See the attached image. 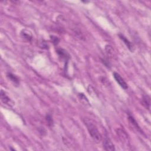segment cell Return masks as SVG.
Masks as SVG:
<instances>
[{"label":"cell","mask_w":151,"mask_h":151,"mask_svg":"<svg viewBox=\"0 0 151 151\" xmlns=\"http://www.w3.org/2000/svg\"><path fill=\"white\" fill-rule=\"evenodd\" d=\"M7 76L8 79L10 81H11L14 84L18 85L19 83H20V80H19L18 78L15 75L11 73H8L7 74Z\"/></svg>","instance_id":"cell-8"},{"label":"cell","mask_w":151,"mask_h":151,"mask_svg":"<svg viewBox=\"0 0 151 151\" xmlns=\"http://www.w3.org/2000/svg\"><path fill=\"white\" fill-rule=\"evenodd\" d=\"M1 100L4 104H5V105H8L9 106H11L14 105L13 102L9 98V97L7 95L6 93L3 90H1Z\"/></svg>","instance_id":"cell-4"},{"label":"cell","mask_w":151,"mask_h":151,"mask_svg":"<svg viewBox=\"0 0 151 151\" xmlns=\"http://www.w3.org/2000/svg\"><path fill=\"white\" fill-rule=\"evenodd\" d=\"M46 120H47V123H48L49 125L51 126L53 125V119H52L50 115H48L46 116Z\"/></svg>","instance_id":"cell-12"},{"label":"cell","mask_w":151,"mask_h":151,"mask_svg":"<svg viewBox=\"0 0 151 151\" xmlns=\"http://www.w3.org/2000/svg\"><path fill=\"white\" fill-rule=\"evenodd\" d=\"M103 145L104 149L106 150L113 151L115 150L114 145H113V144L112 142L110 139L108 137H105L104 138Z\"/></svg>","instance_id":"cell-3"},{"label":"cell","mask_w":151,"mask_h":151,"mask_svg":"<svg viewBox=\"0 0 151 151\" xmlns=\"http://www.w3.org/2000/svg\"><path fill=\"white\" fill-rule=\"evenodd\" d=\"M128 119H129V121L130 122V124L133 126L138 131H139L140 133H141V129L139 126V125L138 124V122H136V120L135 119V118L131 116V115H129V117H128Z\"/></svg>","instance_id":"cell-7"},{"label":"cell","mask_w":151,"mask_h":151,"mask_svg":"<svg viewBox=\"0 0 151 151\" xmlns=\"http://www.w3.org/2000/svg\"><path fill=\"white\" fill-rule=\"evenodd\" d=\"M119 37L120 39V40L125 43V44L126 45V47L128 48V49L130 51H134V46L132 44V43L127 39L126 37H125L124 35L122 34H119Z\"/></svg>","instance_id":"cell-5"},{"label":"cell","mask_w":151,"mask_h":151,"mask_svg":"<svg viewBox=\"0 0 151 151\" xmlns=\"http://www.w3.org/2000/svg\"><path fill=\"white\" fill-rule=\"evenodd\" d=\"M51 40L53 42V43L54 44V45H57L58 44V43H59L60 41V40L58 37H57L55 36H54V35H52L51 36Z\"/></svg>","instance_id":"cell-11"},{"label":"cell","mask_w":151,"mask_h":151,"mask_svg":"<svg viewBox=\"0 0 151 151\" xmlns=\"http://www.w3.org/2000/svg\"><path fill=\"white\" fill-rule=\"evenodd\" d=\"M84 122L92 139L97 143L100 142L102 139V136L98 130L96 125L94 124L93 122L88 118H85L84 119Z\"/></svg>","instance_id":"cell-1"},{"label":"cell","mask_w":151,"mask_h":151,"mask_svg":"<svg viewBox=\"0 0 151 151\" xmlns=\"http://www.w3.org/2000/svg\"><path fill=\"white\" fill-rule=\"evenodd\" d=\"M21 35L23 39L27 41H31L32 40L33 37L31 33H30L27 30H22V31L21 32Z\"/></svg>","instance_id":"cell-9"},{"label":"cell","mask_w":151,"mask_h":151,"mask_svg":"<svg viewBox=\"0 0 151 151\" xmlns=\"http://www.w3.org/2000/svg\"><path fill=\"white\" fill-rule=\"evenodd\" d=\"M142 103L145 107L148 109V110L150 109V98L148 95L144 96L142 99Z\"/></svg>","instance_id":"cell-10"},{"label":"cell","mask_w":151,"mask_h":151,"mask_svg":"<svg viewBox=\"0 0 151 151\" xmlns=\"http://www.w3.org/2000/svg\"><path fill=\"white\" fill-rule=\"evenodd\" d=\"M56 52L58 54L60 57L61 58V59L64 60L65 61H68V60L69 59V57H70V55L68 54V53L65 50L63 49H57L56 50Z\"/></svg>","instance_id":"cell-6"},{"label":"cell","mask_w":151,"mask_h":151,"mask_svg":"<svg viewBox=\"0 0 151 151\" xmlns=\"http://www.w3.org/2000/svg\"><path fill=\"white\" fill-rule=\"evenodd\" d=\"M113 77H114L115 80L119 84V86L122 88H123L124 90H126L128 89V84L124 80V79L122 78V76L119 73H118L116 72L113 73Z\"/></svg>","instance_id":"cell-2"}]
</instances>
